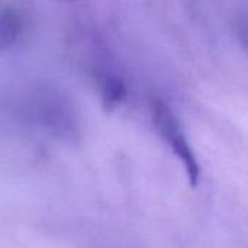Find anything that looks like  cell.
I'll use <instances>...</instances> for the list:
<instances>
[{"instance_id":"7a4b0ae2","label":"cell","mask_w":248,"mask_h":248,"mask_svg":"<svg viewBox=\"0 0 248 248\" xmlns=\"http://www.w3.org/2000/svg\"><path fill=\"white\" fill-rule=\"evenodd\" d=\"M25 31V19L17 10L0 13V49H7L17 44Z\"/></svg>"},{"instance_id":"6da1fadb","label":"cell","mask_w":248,"mask_h":248,"mask_svg":"<svg viewBox=\"0 0 248 248\" xmlns=\"http://www.w3.org/2000/svg\"><path fill=\"white\" fill-rule=\"evenodd\" d=\"M151 115L153 122L157 126L161 137L169 142L170 148L176 154V157L180 160V163L185 167V171L187 174L189 182L196 186L201 177V167L198 163V158L187 141V137L180 129V125L173 115L171 109L160 99L151 100Z\"/></svg>"},{"instance_id":"3957f363","label":"cell","mask_w":248,"mask_h":248,"mask_svg":"<svg viewBox=\"0 0 248 248\" xmlns=\"http://www.w3.org/2000/svg\"><path fill=\"white\" fill-rule=\"evenodd\" d=\"M128 94L126 86L122 78L113 74H106L102 77V97L108 108L121 105Z\"/></svg>"}]
</instances>
